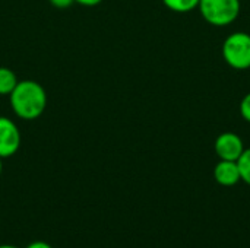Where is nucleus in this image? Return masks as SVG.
Masks as SVG:
<instances>
[{
  "instance_id": "1",
  "label": "nucleus",
  "mask_w": 250,
  "mask_h": 248,
  "mask_svg": "<svg viewBox=\"0 0 250 248\" xmlns=\"http://www.w3.org/2000/svg\"><path fill=\"white\" fill-rule=\"evenodd\" d=\"M13 113L23 120L38 118L47 107V94L35 80H21L10 94Z\"/></svg>"
},
{
  "instance_id": "2",
  "label": "nucleus",
  "mask_w": 250,
  "mask_h": 248,
  "mask_svg": "<svg viewBox=\"0 0 250 248\" xmlns=\"http://www.w3.org/2000/svg\"><path fill=\"white\" fill-rule=\"evenodd\" d=\"M198 7L204 19L215 26H226L234 22L240 13L239 0H199Z\"/></svg>"
},
{
  "instance_id": "3",
  "label": "nucleus",
  "mask_w": 250,
  "mask_h": 248,
  "mask_svg": "<svg viewBox=\"0 0 250 248\" xmlns=\"http://www.w3.org/2000/svg\"><path fill=\"white\" fill-rule=\"evenodd\" d=\"M223 57L233 69L250 67V35L246 32L231 34L223 44Z\"/></svg>"
},
{
  "instance_id": "4",
  "label": "nucleus",
  "mask_w": 250,
  "mask_h": 248,
  "mask_svg": "<svg viewBox=\"0 0 250 248\" xmlns=\"http://www.w3.org/2000/svg\"><path fill=\"white\" fill-rule=\"evenodd\" d=\"M21 146V133L18 126L7 117H0V158H9Z\"/></svg>"
},
{
  "instance_id": "5",
  "label": "nucleus",
  "mask_w": 250,
  "mask_h": 248,
  "mask_svg": "<svg viewBox=\"0 0 250 248\" xmlns=\"http://www.w3.org/2000/svg\"><path fill=\"white\" fill-rule=\"evenodd\" d=\"M245 146L240 136L236 133H223L215 140V152L220 159L224 161H237L243 153Z\"/></svg>"
},
{
  "instance_id": "6",
  "label": "nucleus",
  "mask_w": 250,
  "mask_h": 248,
  "mask_svg": "<svg viewBox=\"0 0 250 248\" xmlns=\"http://www.w3.org/2000/svg\"><path fill=\"white\" fill-rule=\"evenodd\" d=\"M214 178L220 186H224V187L236 186L242 180L237 161H224V159H221L214 168Z\"/></svg>"
},
{
  "instance_id": "7",
  "label": "nucleus",
  "mask_w": 250,
  "mask_h": 248,
  "mask_svg": "<svg viewBox=\"0 0 250 248\" xmlns=\"http://www.w3.org/2000/svg\"><path fill=\"white\" fill-rule=\"evenodd\" d=\"M18 82L16 75L10 69L0 67V95H10Z\"/></svg>"
},
{
  "instance_id": "8",
  "label": "nucleus",
  "mask_w": 250,
  "mask_h": 248,
  "mask_svg": "<svg viewBox=\"0 0 250 248\" xmlns=\"http://www.w3.org/2000/svg\"><path fill=\"white\" fill-rule=\"evenodd\" d=\"M163 1L168 9L179 12V13L190 12L199 6V0H163Z\"/></svg>"
},
{
  "instance_id": "9",
  "label": "nucleus",
  "mask_w": 250,
  "mask_h": 248,
  "mask_svg": "<svg viewBox=\"0 0 250 248\" xmlns=\"http://www.w3.org/2000/svg\"><path fill=\"white\" fill-rule=\"evenodd\" d=\"M237 165L240 170V178L250 186V149L243 151V153L237 159Z\"/></svg>"
},
{
  "instance_id": "10",
  "label": "nucleus",
  "mask_w": 250,
  "mask_h": 248,
  "mask_svg": "<svg viewBox=\"0 0 250 248\" xmlns=\"http://www.w3.org/2000/svg\"><path fill=\"white\" fill-rule=\"evenodd\" d=\"M240 113L243 115V118L246 121L250 123V92L242 99V104H240Z\"/></svg>"
},
{
  "instance_id": "11",
  "label": "nucleus",
  "mask_w": 250,
  "mask_h": 248,
  "mask_svg": "<svg viewBox=\"0 0 250 248\" xmlns=\"http://www.w3.org/2000/svg\"><path fill=\"white\" fill-rule=\"evenodd\" d=\"M54 7H59V9H66L69 7L72 3H75V0H48Z\"/></svg>"
},
{
  "instance_id": "12",
  "label": "nucleus",
  "mask_w": 250,
  "mask_h": 248,
  "mask_svg": "<svg viewBox=\"0 0 250 248\" xmlns=\"http://www.w3.org/2000/svg\"><path fill=\"white\" fill-rule=\"evenodd\" d=\"M26 248H53L50 244H47L45 241H34L31 243Z\"/></svg>"
},
{
  "instance_id": "13",
  "label": "nucleus",
  "mask_w": 250,
  "mask_h": 248,
  "mask_svg": "<svg viewBox=\"0 0 250 248\" xmlns=\"http://www.w3.org/2000/svg\"><path fill=\"white\" fill-rule=\"evenodd\" d=\"M103 0H75V3H79L82 6H97L100 4Z\"/></svg>"
},
{
  "instance_id": "14",
  "label": "nucleus",
  "mask_w": 250,
  "mask_h": 248,
  "mask_svg": "<svg viewBox=\"0 0 250 248\" xmlns=\"http://www.w3.org/2000/svg\"><path fill=\"white\" fill-rule=\"evenodd\" d=\"M0 248H18V247H15V246H7V244H6V246H0Z\"/></svg>"
},
{
  "instance_id": "15",
  "label": "nucleus",
  "mask_w": 250,
  "mask_h": 248,
  "mask_svg": "<svg viewBox=\"0 0 250 248\" xmlns=\"http://www.w3.org/2000/svg\"><path fill=\"white\" fill-rule=\"evenodd\" d=\"M1 170H3V164H1V158H0V174H1Z\"/></svg>"
}]
</instances>
